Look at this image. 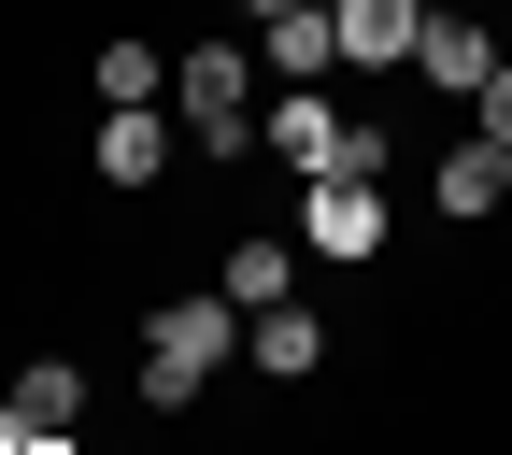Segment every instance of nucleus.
Segmentation results:
<instances>
[{"mask_svg":"<svg viewBox=\"0 0 512 455\" xmlns=\"http://www.w3.org/2000/svg\"><path fill=\"white\" fill-rule=\"evenodd\" d=\"M242 15H299V0H242Z\"/></svg>","mask_w":512,"mask_h":455,"instance_id":"obj_14","label":"nucleus"},{"mask_svg":"<svg viewBox=\"0 0 512 455\" xmlns=\"http://www.w3.org/2000/svg\"><path fill=\"white\" fill-rule=\"evenodd\" d=\"M299 228H313V256H370L384 242V185L370 171H299Z\"/></svg>","mask_w":512,"mask_h":455,"instance_id":"obj_3","label":"nucleus"},{"mask_svg":"<svg viewBox=\"0 0 512 455\" xmlns=\"http://www.w3.org/2000/svg\"><path fill=\"white\" fill-rule=\"evenodd\" d=\"M413 57H427V86H441V100H484V72H498V43H484V15H470V0H441Z\"/></svg>","mask_w":512,"mask_h":455,"instance_id":"obj_5","label":"nucleus"},{"mask_svg":"<svg viewBox=\"0 0 512 455\" xmlns=\"http://www.w3.org/2000/svg\"><path fill=\"white\" fill-rule=\"evenodd\" d=\"M328 29H342L356 72H399V57L427 43V0H328Z\"/></svg>","mask_w":512,"mask_h":455,"instance_id":"obj_4","label":"nucleus"},{"mask_svg":"<svg viewBox=\"0 0 512 455\" xmlns=\"http://www.w3.org/2000/svg\"><path fill=\"white\" fill-rule=\"evenodd\" d=\"M427 15H441V0H427Z\"/></svg>","mask_w":512,"mask_h":455,"instance_id":"obj_16","label":"nucleus"},{"mask_svg":"<svg viewBox=\"0 0 512 455\" xmlns=\"http://www.w3.org/2000/svg\"><path fill=\"white\" fill-rule=\"evenodd\" d=\"M498 200H512V143H484V128H470V143L441 157V214H498Z\"/></svg>","mask_w":512,"mask_h":455,"instance_id":"obj_10","label":"nucleus"},{"mask_svg":"<svg viewBox=\"0 0 512 455\" xmlns=\"http://www.w3.org/2000/svg\"><path fill=\"white\" fill-rule=\"evenodd\" d=\"M29 455H72V441H29Z\"/></svg>","mask_w":512,"mask_h":455,"instance_id":"obj_15","label":"nucleus"},{"mask_svg":"<svg viewBox=\"0 0 512 455\" xmlns=\"http://www.w3.org/2000/svg\"><path fill=\"white\" fill-rule=\"evenodd\" d=\"M228 299H242V313H271V299H299V242H285V228H256V242H228Z\"/></svg>","mask_w":512,"mask_h":455,"instance_id":"obj_9","label":"nucleus"},{"mask_svg":"<svg viewBox=\"0 0 512 455\" xmlns=\"http://www.w3.org/2000/svg\"><path fill=\"white\" fill-rule=\"evenodd\" d=\"M342 57V29H328V0H299V15H256V72L271 86H313Z\"/></svg>","mask_w":512,"mask_h":455,"instance_id":"obj_6","label":"nucleus"},{"mask_svg":"<svg viewBox=\"0 0 512 455\" xmlns=\"http://www.w3.org/2000/svg\"><path fill=\"white\" fill-rule=\"evenodd\" d=\"M242 356H256V370H313V356H328V328H313L299 299H271V313H242Z\"/></svg>","mask_w":512,"mask_h":455,"instance_id":"obj_11","label":"nucleus"},{"mask_svg":"<svg viewBox=\"0 0 512 455\" xmlns=\"http://www.w3.org/2000/svg\"><path fill=\"white\" fill-rule=\"evenodd\" d=\"M72 413H86V384L57 370V356H43V370H15V399H0V427H15V441H72Z\"/></svg>","mask_w":512,"mask_h":455,"instance_id":"obj_7","label":"nucleus"},{"mask_svg":"<svg viewBox=\"0 0 512 455\" xmlns=\"http://www.w3.org/2000/svg\"><path fill=\"white\" fill-rule=\"evenodd\" d=\"M228 356H242V299H228V285H214V299H157V313H143V399H157V413H171V399H200Z\"/></svg>","mask_w":512,"mask_h":455,"instance_id":"obj_1","label":"nucleus"},{"mask_svg":"<svg viewBox=\"0 0 512 455\" xmlns=\"http://www.w3.org/2000/svg\"><path fill=\"white\" fill-rule=\"evenodd\" d=\"M470 114H484V143H512V57L484 72V100H470Z\"/></svg>","mask_w":512,"mask_h":455,"instance_id":"obj_13","label":"nucleus"},{"mask_svg":"<svg viewBox=\"0 0 512 455\" xmlns=\"http://www.w3.org/2000/svg\"><path fill=\"white\" fill-rule=\"evenodd\" d=\"M171 72H157V43H100V100H157Z\"/></svg>","mask_w":512,"mask_h":455,"instance_id":"obj_12","label":"nucleus"},{"mask_svg":"<svg viewBox=\"0 0 512 455\" xmlns=\"http://www.w3.org/2000/svg\"><path fill=\"white\" fill-rule=\"evenodd\" d=\"M171 100L200 114V157L256 143V57H242V43H200V57H185V72H171Z\"/></svg>","mask_w":512,"mask_h":455,"instance_id":"obj_2","label":"nucleus"},{"mask_svg":"<svg viewBox=\"0 0 512 455\" xmlns=\"http://www.w3.org/2000/svg\"><path fill=\"white\" fill-rule=\"evenodd\" d=\"M157 171H171V128H157L143 100H114V114H100V185H157Z\"/></svg>","mask_w":512,"mask_h":455,"instance_id":"obj_8","label":"nucleus"}]
</instances>
